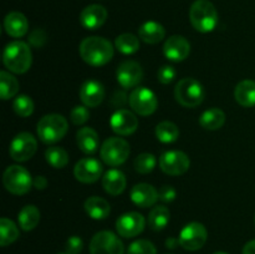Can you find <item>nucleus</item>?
Returning a JSON list of instances; mask_svg holds the SVG:
<instances>
[{
  "label": "nucleus",
  "instance_id": "1",
  "mask_svg": "<svg viewBox=\"0 0 255 254\" xmlns=\"http://www.w3.org/2000/svg\"><path fill=\"white\" fill-rule=\"evenodd\" d=\"M80 56L91 66H104L114 57V46L101 36H89L84 39L79 47Z\"/></svg>",
  "mask_w": 255,
  "mask_h": 254
},
{
  "label": "nucleus",
  "instance_id": "2",
  "mask_svg": "<svg viewBox=\"0 0 255 254\" xmlns=\"http://www.w3.org/2000/svg\"><path fill=\"white\" fill-rule=\"evenodd\" d=\"M2 62L14 74H25L32 64L31 49L24 41L9 42L2 52Z\"/></svg>",
  "mask_w": 255,
  "mask_h": 254
},
{
  "label": "nucleus",
  "instance_id": "3",
  "mask_svg": "<svg viewBox=\"0 0 255 254\" xmlns=\"http://www.w3.org/2000/svg\"><path fill=\"white\" fill-rule=\"evenodd\" d=\"M189 20L199 32H211L218 24V12L209 0H196L189 9Z\"/></svg>",
  "mask_w": 255,
  "mask_h": 254
},
{
  "label": "nucleus",
  "instance_id": "4",
  "mask_svg": "<svg viewBox=\"0 0 255 254\" xmlns=\"http://www.w3.org/2000/svg\"><path fill=\"white\" fill-rule=\"evenodd\" d=\"M67 129H69L67 120L59 114L45 115L37 122L36 127L37 137L46 144H52L61 141L65 134L67 133Z\"/></svg>",
  "mask_w": 255,
  "mask_h": 254
},
{
  "label": "nucleus",
  "instance_id": "5",
  "mask_svg": "<svg viewBox=\"0 0 255 254\" xmlns=\"http://www.w3.org/2000/svg\"><path fill=\"white\" fill-rule=\"evenodd\" d=\"M206 91L204 87L198 80L192 77H184L179 80L178 84L174 87V97L177 102L183 107L194 109L203 102Z\"/></svg>",
  "mask_w": 255,
  "mask_h": 254
},
{
  "label": "nucleus",
  "instance_id": "6",
  "mask_svg": "<svg viewBox=\"0 0 255 254\" xmlns=\"http://www.w3.org/2000/svg\"><path fill=\"white\" fill-rule=\"evenodd\" d=\"M2 183L7 192L16 196L26 194L34 186V179L26 168L12 164L5 169L2 174Z\"/></svg>",
  "mask_w": 255,
  "mask_h": 254
},
{
  "label": "nucleus",
  "instance_id": "7",
  "mask_svg": "<svg viewBox=\"0 0 255 254\" xmlns=\"http://www.w3.org/2000/svg\"><path fill=\"white\" fill-rule=\"evenodd\" d=\"M100 153L105 163L117 167L127 161L131 153V147L128 142L121 137H110L102 143Z\"/></svg>",
  "mask_w": 255,
  "mask_h": 254
},
{
  "label": "nucleus",
  "instance_id": "8",
  "mask_svg": "<svg viewBox=\"0 0 255 254\" xmlns=\"http://www.w3.org/2000/svg\"><path fill=\"white\" fill-rule=\"evenodd\" d=\"M91 254H124V243L119 237L110 231H102L95 234L90 243Z\"/></svg>",
  "mask_w": 255,
  "mask_h": 254
},
{
  "label": "nucleus",
  "instance_id": "9",
  "mask_svg": "<svg viewBox=\"0 0 255 254\" xmlns=\"http://www.w3.org/2000/svg\"><path fill=\"white\" fill-rule=\"evenodd\" d=\"M208 238L207 228L202 223L192 222L188 223L179 233V246L186 251H198L206 244Z\"/></svg>",
  "mask_w": 255,
  "mask_h": 254
},
{
  "label": "nucleus",
  "instance_id": "10",
  "mask_svg": "<svg viewBox=\"0 0 255 254\" xmlns=\"http://www.w3.org/2000/svg\"><path fill=\"white\" fill-rule=\"evenodd\" d=\"M37 149V141L29 132H21L12 138L9 147V153L14 161H29Z\"/></svg>",
  "mask_w": 255,
  "mask_h": 254
},
{
  "label": "nucleus",
  "instance_id": "11",
  "mask_svg": "<svg viewBox=\"0 0 255 254\" xmlns=\"http://www.w3.org/2000/svg\"><path fill=\"white\" fill-rule=\"evenodd\" d=\"M129 106L139 116H149L157 110L158 100L151 90L137 87L129 95Z\"/></svg>",
  "mask_w": 255,
  "mask_h": 254
},
{
  "label": "nucleus",
  "instance_id": "12",
  "mask_svg": "<svg viewBox=\"0 0 255 254\" xmlns=\"http://www.w3.org/2000/svg\"><path fill=\"white\" fill-rule=\"evenodd\" d=\"M189 157L182 151H167L159 158V167L169 176H181L189 169Z\"/></svg>",
  "mask_w": 255,
  "mask_h": 254
},
{
  "label": "nucleus",
  "instance_id": "13",
  "mask_svg": "<svg viewBox=\"0 0 255 254\" xmlns=\"http://www.w3.org/2000/svg\"><path fill=\"white\" fill-rule=\"evenodd\" d=\"M146 226L144 217L137 212H128L116 221L117 233L124 238H132L142 233Z\"/></svg>",
  "mask_w": 255,
  "mask_h": 254
},
{
  "label": "nucleus",
  "instance_id": "14",
  "mask_svg": "<svg viewBox=\"0 0 255 254\" xmlns=\"http://www.w3.org/2000/svg\"><path fill=\"white\" fill-rule=\"evenodd\" d=\"M116 77L119 84L124 89H133L141 82L142 77H143V71L138 62L127 60L117 67Z\"/></svg>",
  "mask_w": 255,
  "mask_h": 254
},
{
  "label": "nucleus",
  "instance_id": "15",
  "mask_svg": "<svg viewBox=\"0 0 255 254\" xmlns=\"http://www.w3.org/2000/svg\"><path fill=\"white\" fill-rule=\"evenodd\" d=\"M110 125L115 133L120 136H128L133 133L138 127V119L133 112L120 109L111 116Z\"/></svg>",
  "mask_w": 255,
  "mask_h": 254
},
{
  "label": "nucleus",
  "instance_id": "16",
  "mask_svg": "<svg viewBox=\"0 0 255 254\" xmlns=\"http://www.w3.org/2000/svg\"><path fill=\"white\" fill-rule=\"evenodd\" d=\"M102 164L95 158H82L75 164V178L81 183H94L102 176Z\"/></svg>",
  "mask_w": 255,
  "mask_h": 254
},
{
  "label": "nucleus",
  "instance_id": "17",
  "mask_svg": "<svg viewBox=\"0 0 255 254\" xmlns=\"http://www.w3.org/2000/svg\"><path fill=\"white\" fill-rule=\"evenodd\" d=\"M191 52V44L186 37L181 35H173L168 37L163 45V54L168 60L179 62L186 60Z\"/></svg>",
  "mask_w": 255,
  "mask_h": 254
},
{
  "label": "nucleus",
  "instance_id": "18",
  "mask_svg": "<svg viewBox=\"0 0 255 254\" xmlns=\"http://www.w3.org/2000/svg\"><path fill=\"white\" fill-rule=\"evenodd\" d=\"M80 99L87 107H97L105 99V87L96 80H87L80 87Z\"/></svg>",
  "mask_w": 255,
  "mask_h": 254
},
{
  "label": "nucleus",
  "instance_id": "19",
  "mask_svg": "<svg viewBox=\"0 0 255 254\" xmlns=\"http://www.w3.org/2000/svg\"><path fill=\"white\" fill-rule=\"evenodd\" d=\"M107 10L102 5L92 4L85 7L80 14V22L87 30H96L105 24Z\"/></svg>",
  "mask_w": 255,
  "mask_h": 254
},
{
  "label": "nucleus",
  "instance_id": "20",
  "mask_svg": "<svg viewBox=\"0 0 255 254\" xmlns=\"http://www.w3.org/2000/svg\"><path fill=\"white\" fill-rule=\"evenodd\" d=\"M129 196H131V201L141 208L153 206L157 199H159L158 191L148 183H138L133 186Z\"/></svg>",
  "mask_w": 255,
  "mask_h": 254
},
{
  "label": "nucleus",
  "instance_id": "21",
  "mask_svg": "<svg viewBox=\"0 0 255 254\" xmlns=\"http://www.w3.org/2000/svg\"><path fill=\"white\" fill-rule=\"evenodd\" d=\"M5 31L11 37H22L29 30V22L24 14L19 11H11L5 16Z\"/></svg>",
  "mask_w": 255,
  "mask_h": 254
},
{
  "label": "nucleus",
  "instance_id": "22",
  "mask_svg": "<svg viewBox=\"0 0 255 254\" xmlns=\"http://www.w3.org/2000/svg\"><path fill=\"white\" fill-rule=\"evenodd\" d=\"M127 179L124 172L119 169H110L102 177V186L104 189L111 196H119L126 189Z\"/></svg>",
  "mask_w": 255,
  "mask_h": 254
},
{
  "label": "nucleus",
  "instance_id": "23",
  "mask_svg": "<svg viewBox=\"0 0 255 254\" xmlns=\"http://www.w3.org/2000/svg\"><path fill=\"white\" fill-rule=\"evenodd\" d=\"M76 142L85 154H94L99 149V134L91 127L80 128L76 133Z\"/></svg>",
  "mask_w": 255,
  "mask_h": 254
},
{
  "label": "nucleus",
  "instance_id": "24",
  "mask_svg": "<svg viewBox=\"0 0 255 254\" xmlns=\"http://www.w3.org/2000/svg\"><path fill=\"white\" fill-rule=\"evenodd\" d=\"M139 39L146 44H158L166 36L163 25L157 21H146L138 29Z\"/></svg>",
  "mask_w": 255,
  "mask_h": 254
},
{
  "label": "nucleus",
  "instance_id": "25",
  "mask_svg": "<svg viewBox=\"0 0 255 254\" xmlns=\"http://www.w3.org/2000/svg\"><path fill=\"white\" fill-rule=\"evenodd\" d=\"M85 211H86L87 216L91 217L92 219L96 221H101V219H106L109 217L110 212H111V207L106 199L101 198V197H90L85 201Z\"/></svg>",
  "mask_w": 255,
  "mask_h": 254
},
{
  "label": "nucleus",
  "instance_id": "26",
  "mask_svg": "<svg viewBox=\"0 0 255 254\" xmlns=\"http://www.w3.org/2000/svg\"><path fill=\"white\" fill-rule=\"evenodd\" d=\"M236 101L243 107L255 106V81L253 80H243L237 85L234 90Z\"/></svg>",
  "mask_w": 255,
  "mask_h": 254
},
{
  "label": "nucleus",
  "instance_id": "27",
  "mask_svg": "<svg viewBox=\"0 0 255 254\" xmlns=\"http://www.w3.org/2000/svg\"><path fill=\"white\" fill-rule=\"evenodd\" d=\"M224 122H226V114L221 109H216V107L206 110L199 117V125L209 131L219 129L223 127Z\"/></svg>",
  "mask_w": 255,
  "mask_h": 254
},
{
  "label": "nucleus",
  "instance_id": "28",
  "mask_svg": "<svg viewBox=\"0 0 255 254\" xmlns=\"http://www.w3.org/2000/svg\"><path fill=\"white\" fill-rule=\"evenodd\" d=\"M17 221H19L20 228L25 232H30L37 227L40 222V211L37 207L34 204H27V206L22 207L17 216Z\"/></svg>",
  "mask_w": 255,
  "mask_h": 254
},
{
  "label": "nucleus",
  "instance_id": "29",
  "mask_svg": "<svg viewBox=\"0 0 255 254\" xmlns=\"http://www.w3.org/2000/svg\"><path fill=\"white\" fill-rule=\"evenodd\" d=\"M169 219H171V212L166 206L154 207L148 214L149 228L154 232L163 231L169 223Z\"/></svg>",
  "mask_w": 255,
  "mask_h": 254
},
{
  "label": "nucleus",
  "instance_id": "30",
  "mask_svg": "<svg viewBox=\"0 0 255 254\" xmlns=\"http://www.w3.org/2000/svg\"><path fill=\"white\" fill-rule=\"evenodd\" d=\"M19 91V81L10 72H0V96L2 100H10Z\"/></svg>",
  "mask_w": 255,
  "mask_h": 254
},
{
  "label": "nucleus",
  "instance_id": "31",
  "mask_svg": "<svg viewBox=\"0 0 255 254\" xmlns=\"http://www.w3.org/2000/svg\"><path fill=\"white\" fill-rule=\"evenodd\" d=\"M19 238V228L9 218L0 219V246L6 247Z\"/></svg>",
  "mask_w": 255,
  "mask_h": 254
},
{
  "label": "nucleus",
  "instance_id": "32",
  "mask_svg": "<svg viewBox=\"0 0 255 254\" xmlns=\"http://www.w3.org/2000/svg\"><path fill=\"white\" fill-rule=\"evenodd\" d=\"M156 137L162 143H173L178 139L179 129L173 122H159L156 127Z\"/></svg>",
  "mask_w": 255,
  "mask_h": 254
},
{
  "label": "nucleus",
  "instance_id": "33",
  "mask_svg": "<svg viewBox=\"0 0 255 254\" xmlns=\"http://www.w3.org/2000/svg\"><path fill=\"white\" fill-rule=\"evenodd\" d=\"M115 46L120 52L125 55H132L139 50V40L133 34H122L115 40Z\"/></svg>",
  "mask_w": 255,
  "mask_h": 254
},
{
  "label": "nucleus",
  "instance_id": "34",
  "mask_svg": "<svg viewBox=\"0 0 255 254\" xmlns=\"http://www.w3.org/2000/svg\"><path fill=\"white\" fill-rule=\"evenodd\" d=\"M45 158L47 163L54 168H64L69 163V154L64 148L57 146L49 147L45 152Z\"/></svg>",
  "mask_w": 255,
  "mask_h": 254
},
{
  "label": "nucleus",
  "instance_id": "35",
  "mask_svg": "<svg viewBox=\"0 0 255 254\" xmlns=\"http://www.w3.org/2000/svg\"><path fill=\"white\" fill-rule=\"evenodd\" d=\"M15 114L20 117H29L34 112V101L27 95H19L12 104Z\"/></svg>",
  "mask_w": 255,
  "mask_h": 254
},
{
  "label": "nucleus",
  "instance_id": "36",
  "mask_svg": "<svg viewBox=\"0 0 255 254\" xmlns=\"http://www.w3.org/2000/svg\"><path fill=\"white\" fill-rule=\"evenodd\" d=\"M157 159L156 157L152 153H141L136 157L133 162L134 169H136L138 173L147 174L149 172H152L156 167Z\"/></svg>",
  "mask_w": 255,
  "mask_h": 254
},
{
  "label": "nucleus",
  "instance_id": "37",
  "mask_svg": "<svg viewBox=\"0 0 255 254\" xmlns=\"http://www.w3.org/2000/svg\"><path fill=\"white\" fill-rule=\"evenodd\" d=\"M127 254H157L156 247L153 243L146 239H139V241H134L128 247Z\"/></svg>",
  "mask_w": 255,
  "mask_h": 254
},
{
  "label": "nucleus",
  "instance_id": "38",
  "mask_svg": "<svg viewBox=\"0 0 255 254\" xmlns=\"http://www.w3.org/2000/svg\"><path fill=\"white\" fill-rule=\"evenodd\" d=\"M90 119V111L85 105L75 106L70 112V120L75 126H81Z\"/></svg>",
  "mask_w": 255,
  "mask_h": 254
},
{
  "label": "nucleus",
  "instance_id": "39",
  "mask_svg": "<svg viewBox=\"0 0 255 254\" xmlns=\"http://www.w3.org/2000/svg\"><path fill=\"white\" fill-rule=\"evenodd\" d=\"M157 76H158V81L161 82V84L168 85L176 79L177 71L173 66H171V65H163V66L158 70Z\"/></svg>",
  "mask_w": 255,
  "mask_h": 254
},
{
  "label": "nucleus",
  "instance_id": "40",
  "mask_svg": "<svg viewBox=\"0 0 255 254\" xmlns=\"http://www.w3.org/2000/svg\"><path fill=\"white\" fill-rule=\"evenodd\" d=\"M84 248V242L80 237L72 236L66 242V253L67 254H80Z\"/></svg>",
  "mask_w": 255,
  "mask_h": 254
},
{
  "label": "nucleus",
  "instance_id": "41",
  "mask_svg": "<svg viewBox=\"0 0 255 254\" xmlns=\"http://www.w3.org/2000/svg\"><path fill=\"white\" fill-rule=\"evenodd\" d=\"M45 41H46V34H45L44 30L36 29L30 34L29 42L32 45V46L36 47V49L44 46Z\"/></svg>",
  "mask_w": 255,
  "mask_h": 254
},
{
  "label": "nucleus",
  "instance_id": "42",
  "mask_svg": "<svg viewBox=\"0 0 255 254\" xmlns=\"http://www.w3.org/2000/svg\"><path fill=\"white\" fill-rule=\"evenodd\" d=\"M176 189L172 186H163L161 187V189L158 191V198L161 199L164 203H169V202H173L176 199Z\"/></svg>",
  "mask_w": 255,
  "mask_h": 254
},
{
  "label": "nucleus",
  "instance_id": "43",
  "mask_svg": "<svg viewBox=\"0 0 255 254\" xmlns=\"http://www.w3.org/2000/svg\"><path fill=\"white\" fill-rule=\"evenodd\" d=\"M34 187L36 189H45L47 187V179L44 176H37L34 179Z\"/></svg>",
  "mask_w": 255,
  "mask_h": 254
},
{
  "label": "nucleus",
  "instance_id": "44",
  "mask_svg": "<svg viewBox=\"0 0 255 254\" xmlns=\"http://www.w3.org/2000/svg\"><path fill=\"white\" fill-rule=\"evenodd\" d=\"M243 254H255V239L248 242L243 248Z\"/></svg>",
  "mask_w": 255,
  "mask_h": 254
},
{
  "label": "nucleus",
  "instance_id": "45",
  "mask_svg": "<svg viewBox=\"0 0 255 254\" xmlns=\"http://www.w3.org/2000/svg\"><path fill=\"white\" fill-rule=\"evenodd\" d=\"M178 244H179V239H176V238H168L166 241L167 248H169V249H174L177 246H178Z\"/></svg>",
  "mask_w": 255,
  "mask_h": 254
},
{
  "label": "nucleus",
  "instance_id": "46",
  "mask_svg": "<svg viewBox=\"0 0 255 254\" xmlns=\"http://www.w3.org/2000/svg\"><path fill=\"white\" fill-rule=\"evenodd\" d=\"M214 254H228V253H224V252H217V253Z\"/></svg>",
  "mask_w": 255,
  "mask_h": 254
},
{
  "label": "nucleus",
  "instance_id": "47",
  "mask_svg": "<svg viewBox=\"0 0 255 254\" xmlns=\"http://www.w3.org/2000/svg\"><path fill=\"white\" fill-rule=\"evenodd\" d=\"M59 254H67V253H59Z\"/></svg>",
  "mask_w": 255,
  "mask_h": 254
}]
</instances>
